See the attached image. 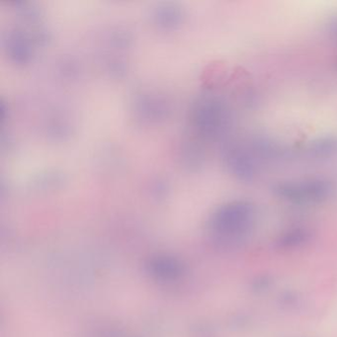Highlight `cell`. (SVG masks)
<instances>
[{
	"mask_svg": "<svg viewBox=\"0 0 337 337\" xmlns=\"http://www.w3.org/2000/svg\"><path fill=\"white\" fill-rule=\"evenodd\" d=\"M190 123L199 136L206 139H219L230 128L231 116L229 109L220 98L204 95L192 104Z\"/></svg>",
	"mask_w": 337,
	"mask_h": 337,
	"instance_id": "obj_1",
	"label": "cell"
},
{
	"mask_svg": "<svg viewBox=\"0 0 337 337\" xmlns=\"http://www.w3.org/2000/svg\"><path fill=\"white\" fill-rule=\"evenodd\" d=\"M254 208L247 201H234L219 208L210 226L223 238L237 240L246 236L254 222Z\"/></svg>",
	"mask_w": 337,
	"mask_h": 337,
	"instance_id": "obj_2",
	"label": "cell"
},
{
	"mask_svg": "<svg viewBox=\"0 0 337 337\" xmlns=\"http://www.w3.org/2000/svg\"><path fill=\"white\" fill-rule=\"evenodd\" d=\"M333 191L332 184L323 178H307L280 182L274 192L282 199L297 204L319 203L326 200Z\"/></svg>",
	"mask_w": 337,
	"mask_h": 337,
	"instance_id": "obj_3",
	"label": "cell"
},
{
	"mask_svg": "<svg viewBox=\"0 0 337 337\" xmlns=\"http://www.w3.org/2000/svg\"><path fill=\"white\" fill-rule=\"evenodd\" d=\"M132 105L134 117L143 124H159L165 121L171 112L168 100L154 92L137 94Z\"/></svg>",
	"mask_w": 337,
	"mask_h": 337,
	"instance_id": "obj_4",
	"label": "cell"
},
{
	"mask_svg": "<svg viewBox=\"0 0 337 337\" xmlns=\"http://www.w3.org/2000/svg\"><path fill=\"white\" fill-rule=\"evenodd\" d=\"M36 45L31 32L22 28L9 30L4 38V47L10 60L17 65H26L34 57Z\"/></svg>",
	"mask_w": 337,
	"mask_h": 337,
	"instance_id": "obj_5",
	"label": "cell"
},
{
	"mask_svg": "<svg viewBox=\"0 0 337 337\" xmlns=\"http://www.w3.org/2000/svg\"><path fill=\"white\" fill-rule=\"evenodd\" d=\"M224 164L229 171L241 181H251L255 175V167L246 152L231 147L224 154Z\"/></svg>",
	"mask_w": 337,
	"mask_h": 337,
	"instance_id": "obj_6",
	"label": "cell"
},
{
	"mask_svg": "<svg viewBox=\"0 0 337 337\" xmlns=\"http://www.w3.org/2000/svg\"><path fill=\"white\" fill-rule=\"evenodd\" d=\"M152 20L156 26L161 29H175L184 22L185 13L176 3H159L152 9Z\"/></svg>",
	"mask_w": 337,
	"mask_h": 337,
	"instance_id": "obj_7",
	"label": "cell"
},
{
	"mask_svg": "<svg viewBox=\"0 0 337 337\" xmlns=\"http://www.w3.org/2000/svg\"><path fill=\"white\" fill-rule=\"evenodd\" d=\"M180 158L182 163L184 166H187L189 168H193L200 166L201 160H202V155L200 153L199 147H197L195 144L192 143H185L182 145L180 151Z\"/></svg>",
	"mask_w": 337,
	"mask_h": 337,
	"instance_id": "obj_8",
	"label": "cell"
}]
</instances>
